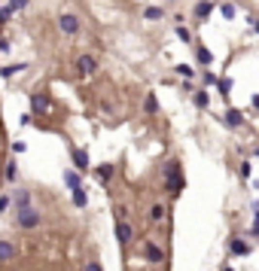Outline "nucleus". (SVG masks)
Segmentation results:
<instances>
[{
  "label": "nucleus",
  "mask_w": 259,
  "mask_h": 271,
  "mask_svg": "<svg viewBox=\"0 0 259 271\" xmlns=\"http://www.w3.org/2000/svg\"><path fill=\"white\" fill-rule=\"evenodd\" d=\"M76 67H80V73H92L98 64H95V58H92V55H83V58L76 61Z\"/></svg>",
  "instance_id": "nucleus-8"
},
{
  "label": "nucleus",
  "mask_w": 259,
  "mask_h": 271,
  "mask_svg": "<svg viewBox=\"0 0 259 271\" xmlns=\"http://www.w3.org/2000/svg\"><path fill=\"white\" fill-rule=\"evenodd\" d=\"M73 165L80 168V171H88V152L86 150H73Z\"/></svg>",
  "instance_id": "nucleus-7"
},
{
  "label": "nucleus",
  "mask_w": 259,
  "mask_h": 271,
  "mask_svg": "<svg viewBox=\"0 0 259 271\" xmlns=\"http://www.w3.org/2000/svg\"><path fill=\"white\" fill-rule=\"evenodd\" d=\"M177 37L183 40V43H192V31H189V28H183V25H177Z\"/></svg>",
  "instance_id": "nucleus-18"
},
{
  "label": "nucleus",
  "mask_w": 259,
  "mask_h": 271,
  "mask_svg": "<svg viewBox=\"0 0 259 271\" xmlns=\"http://www.w3.org/2000/svg\"><path fill=\"white\" fill-rule=\"evenodd\" d=\"M6 207H9V198H6V195H0V210H6Z\"/></svg>",
  "instance_id": "nucleus-32"
},
{
  "label": "nucleus",
  "mask_w": 259,
  "mask_h": 271,
  "mask_svg": "<svg viewBox=\"0 0 259 271\" xmlns=\"http://www.w3.org/2000/svg\"><path fill=\"white\" fill-rule=\"evenodd\" d=\"M174 73H177V76H192L195 70H192V67H186V64H177V67H174Z\"/></svg>",
  "instance_id": "nucleus-25"
},
{
  "label": "nucleus",
  "mask_w": 259,
  "mask_h": 271,
  "mask_svg": "<svg viewBox=\"0 0 259 271\" xmlns=\"http://www.w3.org/2000/svg\"><path fill=\"white\" fill-rule=\"evenodd\" d=\"M28 201H31L28 192H16V207H18V210H21V207H28Z\"/></svg>",
  "instance_id": "nucleus-20"
},
{
  "label": "nucleus",
  "mask_w": 259,
  "mask_h": 271,
  "mask_svg": "<svg viewBox=\"0 0 259 271\" xmlns=\"http://www.w3.org/2000/svg\"><path fill=\"white\" fill-rule=\"evenodd\" d=\"M28 0H9V9H25Z\"/></svg>",
  "instance_id": "nucleus-29"
},
{
  "label": "nucleus",
  "mask_w": 259,
  "mask_h": 271,
  "mask_svg": "<svg viewBox=\"0 0 259 271\" xmlns=\"http://www.w3.org/2000/svg\"><path fill=\"white\" fill-rule=\"evenodd\" d=\"M9 259H16V247L6 244V241H0V262H9Z\"/></svg>",
  "instance_id": "nucleus-9"
},
{
  "label": "nucleus",
  "mask_w": 259,
  "mask_h": 271,
  "mask_svg": "<svg viewBox=\"0 0 259 271\" xmlns=\"http://www.w3.org/2000/svg\"><path fill=\"white\" fill-rule=\"evenodd\" d=\"M192 101H195V107H198V110H205V107L210 104V98H207V92H195V95H192Z\"/></svg>",
  "instance_id": "nucleus-14"
},
{
  "label": "nucleus",
  "mask_w": 259,
  "mask_h": 271,
  "mask_svg": "<svg viewBox=\"0 0 259 271\" xmlns=\"http://www.w3.org/2000/svg\"><path fill=\"white\" fill-rule=\"evenodd\" d=\"M205 85H217V76H213V73H210V70H207V73H205Z\"/></svg>",
  "instance_id": "nucleus-30"
},
{
  "label": "nucleus",
  "mask_w": 259,
  "mask_h": 271,
  "mask_svg": "<svg viewBox=\"0 0 259 271\" xmlns=\"http://www.w3.org/2000/svg\"><path fill=\"white\" fill-rule=\"evenodd\" d=\"M98 177H101V180H104V183H107V180L113 177V165H101V168H98Z\"/></svg>",
  "instance_id": "nucleus-17"
},
{
  "label": "nucleus",
  "mask_w": 259,
  "mask_h": 271,
  "mask_svg": "<svg viewBox=\"0 0 259 271\" xmlns=\"http://www.w3.org/2000/svg\"><path fill=\"white\" fill-rule=\"evenodd\" d=\"M217 85H220V95H229L232 92V80H220Z\"/></svg>",
  "instance_id": "nucleus-26"
},
{
  "label": "nucleus",
  "mask_w": 259,
  "mask_h": 271,
  "mask_svg": "<svg viewBox=\"0 0 259 271\" xmlns=\"http://www.w3.org/2000/svg\"><path fill=\"white\" fill-rule=\"evenodd\" d=\"M143 110H146V113H155V110H159V104H155V95H146V101H143Z\"/></svg>",
  "instance_id": "nucleus-21"
},
{
  "label": "nucleus",
  "mask_w": 259,
  "mask_h": 271,
  "mask_svg": "<svg viewBox=\"0 0 259 271\" xmlns=\"http://www.w3.org/2000/svg\"><path fill=\"white\" fill-rule=\"evenodd\" d=\"M250 171H253L250 162H244V165H241V177H250Z\"/></svg>",
  "instance_id": "nucleus-31"
},
{
  "label": "nucleus",
  "mask_w": 259,
  "mask_h": 271,
  "mask_svg": "<svg viewBox=\"0 0 259 271\" xmlns=\"http://www.w3.org/2000/svg\"><path fill=\"white\" fill-rule=\"evenodd\" d=\"M150 21H159V18H165V9L162 6H146V13H143Z\"/></svg>",
  "instance_id": "nucleus-12"
},
{
  "label": "nucleus",
  "mask_w": 259,
  "mask_h": 271,
  "mask_svg": "<svg viewBox=\"0 0 259 271\" xmlns=\"http://www.w3.org/2000/svg\"><path fill=\"white\" fill-rule=\"evenodd\" d=\"M86 271H101V265H98V262H88V265H86Z\"/></svg>",
  "instance_id": "nucleus-33"
},
{
  "label": "nucleus",
  "mask_w": 259,
  "mask_h": 271,
  "mask_svg": "<svg viewBox=\"0 0 259 271\" xmlns=\"http://www.w3.org/2000/svg\"><path fill=\"white\" fill-rule=\"evenodd\" d=\"M31 107H34V113H46L49 110V98L46 95H31Z\"/></svg>",
  "instance_id": "nucleus-5"
},
{
  "label": "nucleus",
  "mask_w": 259,
  "mask_h": 271,
  "mask_svg": "<svg viewBox=\"0 0 259 271\" xmlns=\"http://www.w3.org/2000/svg\"><path fill=\"white\" fill-rule=\"evenodd\" d=\"M229 247H232V253H238V256H247V253H250V247H247L244 241H232Z\"/></svg>",
  "instance_id": "nucleus-15"
},
{
  "label": "nucleus",
  "mask_w": 259,
  "mask_h": 271,
  "mask_svg": "<svg viewBox=\"0 0 259 271\" xmlns=\"http://www.w3.org/2000/svg\"><path fill=\"white\" fill-rule=\"evenodd\" d=\"M6 180H9V183H16V162L6 165Z\"/></svg>",
  "instance_id": "nucleus-27"
},
{
  "label": "nucleus",
  "mask_w": 259,
  "mask_h": 271,
  "mask_svg": "<svg viewBox=\"0 0 259 271\" xmlns=\"http://www.w3.org/2000/svg\"><path fill=\"white\" fill-rule=\"evenodd\" d=\"M223 16H226V18H235V6H232V3H223Z\"/></svg>",
  "instance_id": "nucleus-28"
},
{
  "label": "nucleus",
  "mask_w": 259,
  "mask_h": 271,
  "mask_svg": "<svg viewBox=\"0 0 259 271\" xmlns=\"http://www.w3.org/2000/svg\"><path fill=\"white\" fill-rule=\"evenodd\" d=\"M64 183L70 186V189H76V186H80V177H76L73 171H64Z\"/></svg>",
  "instance_id": "nucleus-19"
},
{
  "label": "nucleus",
  "mask_w": 259,
  "mask_h": 271,
  "mask_svg": "<svg viewBox=\"0 0 259 271\" xmlns=\"http://www.w3.org/2000/svg\"><path fill=\"white\" fill-rule=\"evenodd\" d=\"M18 225H21V229H37V225H40V213L31 210V207H21L18 210Z\"/></svg>",
  "instance_id": "nucleus-2"
},
{
  "label": "nucleus",
  "mask_w": 259,
  "mask_h": 271,
  "mask_svg": "<svg viewBox=\"0 0 259 271\" xmlns=\"http://www.w3.org/2000/svg\"><path fill=\"white\" fill-rule=\"evenodd\" d=\"M165 186H168V192H174V195H180L183 192V180H180V162H168V168H165Z\"/></svg>",
  "instance_id": "nucleus-1"
},
{
  "label": "nucleus",
  "mask_w": 259,
  "mask_h": 271,
  "mask_svg": "<svg viewBox=\"0 0 259 271\" xmlns=\"http://www.w3.org/2000/svg\"><path fill=\"white\" fill-rule=\"evenodd\" d=\"M226 271H235V268H226Z\"/></svg>",
  "instance_id": "nucleus-34"
},
{
  "label": "nucleus",
  "mask_w": 259,
  "mask_h": 271,
  "mask_svg": "<svg viewBox=\"0 0 259 271\" xmlns=\"http://www.w3.org/2000/svg\"><path fill=\"white\" fill-rule=\"evenodd\" d=\"M116 238H119V244H128V241H131V225H128V222L119 220V225H116Z\"/></svg>",
  "instance_id": "nucleus-6"
},
{
  "label": "nucleus",
  "mask_w": 259,
  "mask_h": 271,
  "mask_svg": "<svg viewBox=\"0 0 259 271\" xmlns=\"http://www.w3.org/2000/svg\"><path fill=\"white\" fill-rule=\"evenodd\" d=\"M13 13H16V9H9V6H0V25H6V21L13 18Z\"/></svg>",
  "instance_id": "nucleus-24"
},
{
  "label": "nucleus",
  "mask_w": 259,
  "mask_h": 271,
  "mask_svg": "<svg viewBox=\"0 0 259 271\" xmlns=\"http://www.w3.org/2000/svg\"><path fill=\"white\" fill-rule=\"evenodd\" d=\"M226 122H229V125H244L241 110H229V113H226Z\"/></svg>",
  "instance_id": "nucleus-13"
},
{
  "label": "nucleus",
  "mask_w": 259,
  "mask_h": 271,
  "mask_svg": "<svg viewBox=\"0 0 259 271\" xmlns=\"http://www.w3.org/2000/svg\"><path fill=\"white\" fill-rule=\"evenodd\" d=\"M73 204H76V207H86V204H88V195H86V189H83V186H76V189H73Z\"/></svg>",
  "instance_id": "nucleus-10"
},
{
  "label": "nucleus",
  "mask_w": 259,
  "mask_h": 271,
  "mask_svg": "<svg viewBox=\"0 0 259 271\" xmlns=\"http://www.w3.org/2000/svg\"><path fill=\"white\" fill-rule=\"evenodd\" d=\"M210 13H213V0H198V3H195V18L198 21H207Z\"/></svg>",
  "instance_id": "nucleus-4"
},
{
  "label": "nucleus",
  "mask_w": 259,
  "mask_h": 271,
  "mask_svg": "<svg viewBox=\"0 0 259 271\" xmlns=\"http://www.w3.org/2000/svg\"><path fill=\"white\" fill-rule=\"evenodd\" d=\"M162 217H165V207H162V204H155V207L150 210V220H153V222H159Z\"/></svg>",
  "instance_id": "nucleus-23"
},
{
  "label": "nucleus",
  "mask_w": 259,
  "mask_h": 271,
  "mask_svg": "<svg viewBox=\"0 0 259 271\" xmlns=\"http://www.w3.org/2000/svg\"><path fill=\"white\" fill-rule=\"evenodd\" d=\"M58 28H61L64 34H76V31H80V18L67 13V16H61V18H58Z\"/></svg>",
  "instance_id": "nucleus-3"
},
{
  "label": "nucleus",
  "mask_w": 259,
  "mask_h": 271,
  "mask_svg": "<svg viewBox=\"0 0 259 271\" xmlns=\"http://www.w3.org/2000/svg\"><path fill=\"white\" fill-rule=\"evenodd\" d=\"M146 256H150V262H162V259H165V253L155 244H146Z\"/></svg>",
  "instance_id": "nucleus-11"
},
{
  "label": "nucleus",
  "mask_w": 259,
  "mask_h": 271,
  "mask_svg": "<svg viewBox=\"0 0 259 271\" xmlns=\"http://www.w3.org/2000/svg\"><path fill=\"white\" fill-rule=\"evenodd\" d=\"M210 58H213V55H210V49H205V46H201V49H198V64H210Z\"/></svg>",
  "instance_id": "nucleus-22"
},
{
  "label": "nucleus",
  "mask_w": 259,
  "mask_h": 271,
  "mask_svg": "<svg viewBox=\"0 0 259 271\" xmlns=\"http://www.w3.org/2000/svg\"><path fill=\"white\" fill-rule=\"evenodd\" d=\"M25 67H28V64H9V67H0V73H3V76H13V73H21Z\"/></svg>",
  "instance_id": "nucleus-16"
}]
</instances>
